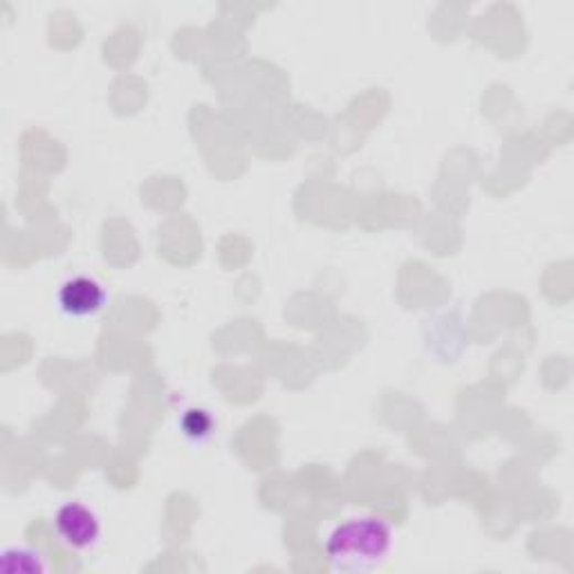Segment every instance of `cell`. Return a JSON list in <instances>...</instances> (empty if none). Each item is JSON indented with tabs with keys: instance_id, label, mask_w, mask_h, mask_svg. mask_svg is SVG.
<instances>
[{
	"instance_id": "3957f363",
	"label": "cell",
	"mask_w": 574,
	"mask_h": 574,
	"mask_svg": "<svg viewBox=\"0 0 574 574\" xmlns=\"http://www.w3.org/2000/svg\"><path fill=\"white\" fill-rule=\"evenodd\" d=\"M106 301L104 287L88 276L67 278L59 287V306L70 317H91L102 310Z\"/></svg>"
},
{
	"instance_id": "7a4b0ae2",
	"label": "cell",
	"mask_w": 574,
	"mask_h": 574,
	"mask_svg": "<svg viewBox=\"0 0 574 574\" xmlns=\"http://www.w3.org/2000/svg\"><path fill=\"white\" fill-rule=\"evenodd\" d=\"M54 528L61 541L75 550H88L99 541L102 525L93 510L82 502H65L56 510Z\"/></svg>"
},
{
	"instance_id": "5b68a950",
	"label": "cell",
	"mask_w": 574,
	"mask_h": 574,
	"mask_svg": "<svg viewBox=\"0 0 574 574\" xmlns=\"http://www.w3.org/2000/svg\"><path fill=\"white\" fill-rule=\"evenodd\" d=\"M0 567H3L8 574H36L43 572V563L39 559V554L30 552V550H8L3 554V561H0Z\"/></svg>"
},
{
	"instance_id": "277c9868",
	"label": "cell",
	"mask_w": 574,
	"mask_h": 574,
	"mask_svg": "<svg viewBox=\"0 0 574 574\" xmlns=\"http://www.w3.org/2000/svg\"><path fill=\"white\" fill-rule=\"evenodd\" d=\"M180 428L189 440L202 443L211 436L213 417L204 408H189V411H184V415L180 419Z\"/></svg>"
},
{
	"instance_id": "6da1fadb",
	"label": "cell",
	"mask_w": 574,
	"mask_h": 574,
	"mask_svg": "<svg viewBox=\"0 0 574 574\" xmlns=\"http://www.w3.org/2000/svg\"><path fill=\"white\" fill-rule=\"evenodd\" d=\"M391 541V528L382 519H350L330 532L326 554L334 570L362 574L384 563Z\"/></svg>"
}]
</instances>
